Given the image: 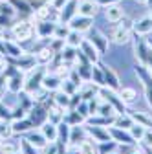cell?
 I'll use <instances>...</instances> for the list:
<instances>
[{"instance_id": "1", "label": "cell", "mask_w": 152, "mask_h": 154, "mask_svg": "<svg viewBox=\"0 0 152 154\" xmlns=\"http://www.w3.org/2000/svg\"><path fill=\"white\" fill-rule=\"evenodd\" d=\"M29 75L24 77V92L28 94H33L37 92L39 88H42V79H44V75H46V66H41V64H37L33 70L28 72Z\"/></svg>"}, {"instance_id": "2", "label": "cell", "mask_w": 152, "mask_h": 154, "mask_svg": "<svg viewBox=\"0 0 152 154\" xmlns=\"http://www.w3.org/2000/svg\"><path fill=\"white\" fill-rule=\"evenodd\" d=\"M117 24L119 26H116L114 31H112V41L116 44H126L130 41V29L134 28V26H132V20L123 18V20H119Z\"/></svg>"}, {"instance_id": "3", "label": "cell", "mask_w": 152, "mask_h": 154, "mask_svg": "<svg viewBox=\"0 0 152 154\" xmlns=\"http://www.w3.org/2000/svg\"><path fill=\"white\" fill-rule=\"evenodd\" d=\"M11 31H13L15 41H18V42H28V41H31V37L35 33V28L28 20H18V22H15L11 26Z\"/></svg>"}, {"instance_id": "4", "label": "cell", "mask_w": 152, "mask_h": 154, "mask_svg": "<svg viewBox=\"0 0 152 154\" xmlns=\"http://www.w3.org/2000/svg\"><path fill=\"white\" fill-rule=\"evenodd\" d=\"M108 132H110L112 141H116L117 145H134L136 143V140L132 138L130 130H125V128H119V127H110Z\"/></svg>"}, {"instance_id": "5", "label": "cell", "mask_w": 152, "mask_h": 154, "mask_svg": "<svg viewBox=\"0 0 152 154\" xmlns=\"http://www.w3.org/2000/svg\"><path fill=\"white\" fill-rule=\"evenodd\" d=\"M92 17H83V15H75L71 20L68 22L70 29H75L79 33H84V31H90L92 29Z\"/></svg>"}, {"instance_id": "6", "label": "cell", "mask_w": 152, "mask_h": 154, "mask_svg": "<svg viewBox=\"0 0 152 154\" xmlns=\"http://www.w3.org/2000/svg\"><path fill=\"white\" fill-rule=\"evenodd\" d=\"M105 18H106L108 22H114V24H117L119 20H123V18H125V9H123V6H119V2H117V4L106 6V8H105Z\"/></svg>"}, {"instance_id": "7", "label": "cell", "mask_w": 152, "mask_h": 154, "mask_svg": "<svg viewBox=\"0 0 152 154\" xmlns=\"http://www.w3.org/2000/svg\"><path fill=\"white\" fill-rule=\"evenodd\" d=\"M99 85H96L93 81H83V85L79 86V94H81V97L84 101H92L93 97H97L99 95Z\"/></svg>"}, {"instance_id": "8", "label": "cell", "mask_w": 152, "mask_h": 154, "mask_svg": "<svg viewBox=\"0 0 152 154\" xmlns=\"http://www.w3.org/2000/svg\"><path fill=\"white\" fill-rule=\"evenodd\" d=\"M101 6L96 2V0H81L77 4V15H83V17H96L97 15V9Z\"/></svg>"}, {"instance_id": "9", "label": "cell", "mask_w": 152, "mask_h": 154, "mask_svg": "<svg viewBox=\"0 0 152 154\" xmlns=\"http://www.w3.org/2000/svg\"><path fill=\"white\" fill-rule=\"evenodd\" d=\"M77 4H79V0H68V4L59 11V22L68 24L71 18L77 15Z\"/></svg>"}, {"instance_id": "10", "label": "cell", "mask_w": 152, "mask_h": 154, "mask_svg": "<svg viewBox=\"0 0 152 154\" xmlns=\"http://www.w3.org/2000/svg\"><path fill=\"white\" fill-rule=\"evenodd\" d=\"M86 130H88V136H90L92 140H96L97 143H105V141H110V140H112V138H110L108 128H105V127L88 125V127H86Z\"/></svg>"}, {"instance_id": "11", "label": "cell", "mask_w": 152, "mask_h": 154, "mask_svg": "<svg viewBox=\"0 0 152 154\" xmlns=\"http://www.w3.org/2000/svg\"><path fill=\"white\" fill-rule=\"evenodd\" d=\"M101 70H103V75H105V86L110 88V90L119 92L121 85H119V77L116 75V72L112 68H108V66H103V64H101Z\"/></svg>"}, {"instance_id": "12", "label": "cell", "mask_w": 152, "mask_h": 154, "mask_svg": "<svg viewBox=\"0 0 152 154\" xmlns=\"http://www.w3.org/2000/svg\"><path fill=\"white\" fill-rule=\"evenodd\" d=\"M13 64L20 72H29V70H33L37 66V61H35V55L33 53H24V55L18 57V59H15Z\"/></svg>"}, {"instance_id": "13", "label": "cell", "mask_w": 152, "mask_h": 154, "mask_svg": "<svg viewBox=\"0 0 152 154\" xmlns=\"http://www.w3.org/2000/svg\"><path fill=\"white\" fill-rule=\"evenodd\" d=\"M79 50H81V53L86 57V59L88 61H92L93 64H97V61H99V51H97V48L96 46H93L90 41H88V38H84V41L81 42V46H79Z\"/></svg>"}, {"instance_id": "14", "label": "cell", "mask_w": 152, "mask_h": 154, "mask_svg": "<svg viewBox=\"0 0 152 154\" xmlns=\"http://www.w3.org/2000/svg\"><path fill=\"white\" fill-rule=\"evenodd\" d=\"M6 88L11 92V94H20L24 90V77L22 73H15L11 77H6Z\"/></svg>"}, {"instance_id": "15", "label": "cell", "mask_w": 152, "mask_h": 154, "mask_svg": "<svg viewBox=\"0 0 152 154\" xmlns=\"http://www.w3.org/2000/svg\"><path fill=\"white\" fill-rule=\"evenodd\" d=\"M92 31V29H90ZM88 41L93 44V46H96L97 48V51L103 55V53H106V50H108V38L101 33V31H97V29H93L92 31V35H90V38H88Z\"/></svg>"}, {"instance_id": "16", "label": "cell", "mask_w": 152, "mask_h": 154, "mask_svg": "<svg viewBox=\"0 0 152 154\" xmlns=\"http://www.w3.org/2000/svg\"><path fill=\"white\" fill-rule=\"evenodd\" d=\"M33 55H35L37 64H41V66H50V64H51V61H53V57H55L57 53H53V51L50 50V46H46V48L37 50Z\"/></svg>"}, {"instance_id": "17", "label": "cell", "mask_w": 152, "mask_h": 154, "mask_svg": "<svg viewBox=\"0 0 152 154\" xmlns=\"http://www.w3.org/2000/svg\"><path fill=\"white\" fill-rule=\"evenodd\" d=\"M86 138H88L86 127H81V125H73L71 127V130H70V143L71 145H81Z\"/></svg>"}, {"instance_id": "18", "label": "cell", "mask_w": 152, "mask_h": 154, "mask_svg": "<svg viewBox=\"0 0 152 154\" xmlns=\"http://www.w3.org/2000/svg\"><path fill=\"white\" fill-rule=\"evenodd\" d=\"M64 114H66L64 108L53 101L51 106H48V121H51V123H55V125H59L61 121H64Z\"/></svg>"}, {"instance_id": "19", "label": "cell", "mask_w": 152, "mask_h": 154, "mask_svg": "<svg viewBox=\"0 0 152 154\" xmlns=\"http://www.w3.org/2000/svg\"><path fill=\"white\" fill-rule=\"evenodd\" d=\"M55 26L57 22H50V20H42V22H37L35 26V31L41 38H48V37H53L55 33Z\"/></svg>"}, {"instance_id": "20", "label": "cell", "mask_w": 152, "mask_h": 154, "mask_svg": "<svg viewBox=\"0 0 152 154\" xmlns=\"http://www.w3.org/2000/svg\"><path fill=\"white\" fill-rule=\"evenodd\" d=\"M57 127H59V138H57V143H59V147L64 150L70 145V130H71V127L66 121H61Z\"/></svg>"}, {"instance_id": "21", "label": "cell", "mask_w": 152, "mask_h": 154, "mask_svg": "<svg viewBox=\"0 0 152 154\" xmlns=\"http://www.w3.org/2000/svg\"><path fill=\"white\" fill-rule=\"evenodd\" d=\"M41 132L44 134V138L48 141H57V138H59V127L51 121H44L41 125Z\"/></svg>"}, {"instance_id": "22", "label": "cell", "mask_w": 152, "mask_h": 154, "mask_svg": "<svg viewBox=\"0 0 152 154\" xmlns=\"http://www.w3.org/2000/svg\"><path fill=\"white\" fill-rule=\"evenodd\" d=\"M13 132L15 134H24V132H29L35 128V123L29 119V118H22V119H15L13 123Z\"/></svg>"}, {"instance_id": "23", "label": "cell", "mask_w": 152, "mask_h": 154, "mask_svg": "<svg viewBox=\"0 0 152 154\" xmlns=\"http://www.w3.org/2000/svg\"><path fill=\"white\" fill-rule=\"evenodd\" d=\"M61 83H62V79H61V77H57L55 73L48 75V72H46L44 79H42V88H46L48 92H57V90L61 88Z\"/></svg>"}, {"instance_id": "24", "label": "cell", "mask_w": 152, "mask_h": 154, "mask_svg": "<svg viewBox=\"0 0 152 154\" xmlns=\"http://www.w3.org/2000/svg\"><path fill=\"white\" fill-rule=\"evenodd\" d=\"M26 140H28V141H29L33 147H37L39 150H41V149H42V147L48 143V140L44 138V134H42L41 130H29V132H28V138H26Z\"/></svg>"}, {"instance_id": "25", "label": "cell", "mask_w": 152, "mask_h": 154, "mask_svg": "<svg viewBox=\"0 0 152 154\" xmlns=\"http://www.w3.org/2000/svg\"><path fill=\"white\" fill-rule=\"evenodd\" d=\"M134 29L138 35H147L152 31V17H143L138 22H134Z\"/></svg>"}, {"instance_id": "26", "label": "cell", "mask_w": 152, "mask_h": 154, "mask_svg": "<svg viewBox=\"0 0 152 154\" xmlns=\"http://www.w3.org/2000/svg\"><path fill=\"white\" fill-rule=\"evenodd\" d=\"M20 152V143H15L9 140H0V154H18Z\"/></svg>"}, {"instance_id": "27", "label": "cell", "mask_w": 152, "mask_h": 154, "mask_svg": "<svg viewBox=\"0 0 152 154\" xmlns=\"http://www.w3.org/2000/svg\"><path fill=\"white\" fill-rule=\"evenodd\" d=\"M136 121L132 119L130 114H117L116 118H114V127H119V128H125V130H130V127L134 125Z\"/></svg>"}, {"instance_id": "28", "label": "cell", "mask_w": 152, "mask_h": 154, "mask_svg": "<svg viewBox=\"0 0 152 154\" xmlns=\"http://www.w3.org/2000/svg\"><path fill=\"white\" fill-rule=\"evenodd\" d=\"M79 149H81V154H99V143L96 140H92L90 136L79 145Z\"/></svg>"}, {"instance_id": "29", "label": "cell", "mask_w": 152, "mask_h": 154, "mask_svg": "<svg viewBox=\"0 0 152 154\" xmlns=\"http://www.w3.org/2000/svg\"><path fill=\"white\" fill-rule=\"evenodd\" d=\"M97 114L103 116V118H116V116H117V110L114 108L108 101L101 99V101H99V106H97Z\"/></svg>"}, {"instance_id": "30", "label": "cell", "mask_w": 152, "mask_h": 154, "mask_svg": "<svg viewBox=\"0 0 152 154\" xmlns=\"http://www.w3.org/2000/svg\"><path fill=\"white\" fill-rule=\"evenodd\" d=\"M64 121H66L70 127H73V125H83V123L86 121V118H84V116H81L77 110H68V112L64 114Z\"/></svg>"}, {"instance_id": "31", "label": "cell", "mask_w": 152, "mask_h": 154, "mask_svg": "<svg viewBox=\"0 0 152 154\" xmlns=\"http://www.w3.org/2000/svg\"><path fill=\"white\" fill-rule=\"evenodd\" d=\"M119 97H121V101L125 105H132L136 101V97H138V92L134 88H130V86H125V88L119 90Z\"/></svg>"}, {"instance_id": "32", "label": "cell", "mask_w": 152, "mask_h": 154, "mask_svg": "<svg viewBox=\"0 0 152 154\" xmlns=\"http://www.w3.org/2000/svg\"><path fill=\"white\" fill-rule=\"evenodd\" d=\"M83 41H84V38H83V33L75 31V29H70V33H68V37H66V44H68V46H71V48H79Z\"/></svg>"}, {"instance_id": "33", "label": "cell", "mask_w": 152, "mask_h": 154, "mask_svg": "<svg viewBox=\"0 0 152 154\" xmlns=\"http://www.w3.org/2000/svg\"><path fill=\"white\" fill-rule=\"evenodd\" d=\"M145 132H147V127L141 125V123H134L130 127V134H132V138L136 140V143H141L143 136H145Z\"/></svg>"}, {"instance_id": "34", "label": "cell", "mask_w": 152, "mask_h": 154, "mask_svg": "<svg viewBox=\"0 0 152 154\" xmlns=\"http://www.w3.org/2000/svg\"><path fill=\"white\" fill-rule=\"evenodd\" d=\"M9 2L17 9V13H31L33 11V8H31V4L28 0H9Z\"/></svg>"}, {"instance_id": "35", "label": "cell", "mask_w": 152, "mask_h": 154, "mask_svg": "<svg viewBox=\"0 0 152 154\" xmlns=\"http://www.w3.org/2000/svg\"><path fill=\"white\" fill-rule=\"evenodd\" d=\"M59 90H62L64 94H68V95H73L75 92H79V86L77 85H75L71 79H68V77H66V79H62V83H61V88Z\"/></svg>"}, {"instance_id": "36", "label": "cell", "mask_w": 152, "mask_h": 154, "mask_svg": "<svg viewBox=\"0 0 152 154\" xmlns=\"http://www.w3.org/2000/svg\"><path fill=\"white\" fill-rule=\"evenodd\" d=\"M53 101H55L57 105H61L62 108H68V106H70V95L64 94L62 90H57L55 95H53Z\"/></svg>"}, {"instance_id": "37", "label": "cell", "mask_w": 152, "mask_h": 154, "mask_svg": "<svg viewBox=\"0 0 152 154\" xmlns=\"http://www.w3.org/2000/svg\"><path fill=\"white\" fill-rule=\"evenodd\" d=\"M0 15H6V17H15L17 15V9L11 6L9 0H0Z\"/></svg>"}, {"instance_id": "38", "label": "cell", "mask_w": 152, "mask_h": 154, "mask_svg": "<svg viewBox=\"0 0 152 154\" xmlns=\"http://www.w3.org/2000/svg\"><path fill=\"white\" fill-rule=\"evenodd\" d=\"M68 33H70V26H68V24L57 22V26H55V33H53V37H55V38H62V41H66Z\"/></svg>"}, {"instance_id": "39", "label": "cell", "mask_w": 152, "mask_h": 154, "mask_svg": "<svg viewBox=\"0 0 152 154\" xmlns=\"http://www.w3.org/2000/svg\"><path fill=\"white\" fill-rule=\"evenodd\" d=\"M92 81L99 85V86H105V75H103V70H101V64L92 68Z\"/></svg>"}, {"instance_id": "40", "label": "cell", "mask_w": 152, "mask_h": 154, "mask_svg": "<svg viewBox=\"0 0 152 154\" xmlns=\"http://www.w3.org/2000/svg\"><path fill=\"white\" fill-rule=\"evenodd\" d=\"M20 154H39V149L33 147L28 140H20Z\"/></svg>"}, {"instance_id": "41", "label": "cell", "mask_w": 152, "mask_h": 154, "mask_svg": "<svg viewBox=\"0 0 152 154\" xmlns=\"http://www.w3.org/2000/svg\"><path fill=\"white\" fill-rule=\"evenodd\" d=\"M13 125L11 123H4V125H0V140H9L13 136Z\"/></svg>"}, {"instance_id": "42", "label": "cell", "mask_w": 152, "mask_h": 154, "mask_svg": "<svg viewBox=\"0 0 152 154\" xmlns=\"http://www.w3.org/2000/svg\"><path fill=\"white\" fill-rule=\"evenodd\" d=\"M11 108L9 106H6V103H2V101H0V121H9L11 119Z\"/></svg>"}, {"instance_id": "43", "label": "cell", "mask_w": 152, "mask_h": 154, "mask_svg": "<svg viewBox=\"0 0 152 154\" xmlns=\"http://www.w3.org/2000/svg\"><path fill=\"white\" fill-rule=\"evenodd\" d=\"M22 118H28V112H26V108H22L20 105H18V106L11 112V119L15 121V119H22Z\"/></svg>"}, {"instance_id": "44", "label": "cell", "mask_w": 152, "mask_h": 154, "mask_svg": "<svg viewBox=\"0 0 152 154\" xmlns=\"http://www.w3.org/2000/svg\"><path fill=\"white\" fill-rule=\"evenodd\" d=\"M53 9H57V11H61L66 4H68V0H50V2H48Z\"/></svg>"}, {"instance_id": "45", "label": "cell", "mask_w": 152, "mask_h": 154, "mask_svg": "<svg viewBox=\"0 0 152 154\" xmlns=\"http://www.w3.org/2000/svg\"><path fill=\"white\" fill-rule=\"evenodd\" d=\"M141 143H143L145 147H150V149H152V130H150V128H147V132H145Z\"/></svg>"}, {"instance_id": "46", "label": "cell", "mask_w": 152, "mask_h": 154, "mask_svg": "<svg viewBox=\"0 0 152 154\" xmlns=\"http://www.w3.org/2000/svg\"><path fill=\"white\" fill-rule=\"evenodd\" d=\"M96 2H97L99 6H105V8H106V6H110V4H117L119 0H96Z\"/></svg>"}, {"instance_id": "47", "label": "cell", "mask_w": 152, "mask_h": 154, "mask_svg": "<svg viewBox=\"0 0 152 154\" xmlns=\"http://www.w3.org/2000/svg\"><path fill=\"white\" fill-rule=\"evenodd\" d=\"M130 154H145V150H143V147H138V145H136V149L132 150Z\"/></svg>"}, {"instance_id": "48", "label": "cell", "mask_w": 152, "mask_h": 154, "mask_svg": "<svg viewBox=\"0 0 152 154\" xmlns=\"http://www.w3.org/2000/svg\"><path fill=\"white\" fill-rule=\"evenodd\" d=\"M147 6H152V0H147V2H145Z\"/></svg>"}, {"instance_id": "49", "label": "cell", "mask_w": 152, "mask_h": 154, "mask_svg": "<svg viewBox=\"0 0 152 154\" xmlns=\"http://www.w3.org/2000/svg\"><path fill=\"white\" fill-rule=\"evenodd\" d=\"M138 2H141V4H145V2H147V0H138Z\"/></svg>"}, {"instance_id": "50", "label": "cell", "mask_w": 152, "mask_h": 154, "mask_svg": "<svg viewBox=\"0 0 152 154\" xmlns=\"http://www.w3.org/2000/svg\"><path fill=\"white\" fill-rule=\"evenodd\" d=\"M112 154H117V152H112Z\"/></svg>"}, {"instance_id": "51", "label": "cell", "mask_w": 152, "mask_h": 154, "mask_svg": "<svg viewBox=\"0 0 152 154\" xmlns=\"http://www.w3.org/2000/svg\"><path fill=\"white\" fill-rule=\"evenodd\" d=\"M150 17H152V13H150Z\"/></svg>"}]
</instances>
